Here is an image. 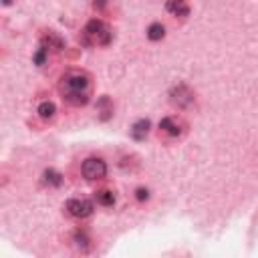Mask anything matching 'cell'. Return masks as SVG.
<instances>
[{
  "label": "cell",
  "mask_w": 258,
  "mask_h": 258,
  "mask_svg": "<svg viewBox=\"0 0 258 258\" xmlns=\"http://www.w3.org/2000/svg\"><path fill=\"white\" fill-rule=\"evenodd\" d=\"M36 113H39V117H41V119L49 121V119H52V117H54V113H57V107H54V103H52V101H43V103L39 105V109H36Z\"/></svg>",
  "instance_id": "cell-9"
},
{
  "label": "cell",
  "mask_w": 258,
  "mask_h": 258,
  "mask_svg": "<svg viewBox=\"0 0 258 258\" xmlns=\"http://www.w3.org/2000/svg\"><path fill=\"white\" fill-rule=\"evenodd\" d=\"M43 181L47 183V186H51V188H59L61 183H63V176L59 172H54V170H45Z\"/></svg>",
  "instance_id": "cell-11"
},
{
  "label": "cell",
  "mask_w": 258,
  "mask_h": 258,
  "mask_svg": "<svg viewBox=\"0 0 258 258\" xmlns=\"http://www.w3.org/2000/svg\"><path fill=\"white\" fill-rule=\"evenodd\" d=\"M2 2H4V6H8V4L12 2V0H2Z\"/></svg>",
  "instance_id": "cell-18"
},
{
  "label": "cell",
  "mask_w": 258,
  "mask_h": 258,
  "mask_svg": "<svg viewBox=\"0 0 258 258\" xmlns=\"http://www.w3.org/2000/svg\"><path fill=\"white\" fill-rule=\"evenodd\" d=\"M73 240H75V246L81 250V252H89V236H87V232H83V230H77L75 232V236H73Z\"/></svg>",
  "instance_id": "cell-14"
},
{
  "label": "cell",
  "mask_w": 258,
  "mask_h": 258,
  "mask_svg": "<svg viewBox=\"0 0 258 258\" xmlns=\"http://www.w3.org/2000/svg\"><path fill=\"white\" fill-rule=\"evenodd\" d=\"M105 174H107V165H105V161L101 157H89V159H85V163H83V176H85V180L95 181V180L105 178Z\"/></svg>",
  "instance_id": "cell-3"
},
{
  "label": "cell",
  "mask_w": 258,
  "mask_h": 258,
  "mask_svg": "<svg viewBox=\"0 0 258 258\" xmlns=\"http://www.w3.org/2000/svg\"><path fill=\"white\" fill-rule=\"evenodd\" d=\"M67 212L73 216V218H87L93 214V204H91L89 200H77V198H73L67 202Z\"/></svg>",
  "instance_id": "cell-4"
},
{
  "label": "cell",
  "mask_w": 258,
  "mask_h": 258,
  "mask_svg": "<svg viewBox=\"0 0 258 258\" xmlns=\"http://www.w3.org/2000/svg\"><path fill=\"white\" fill-rule=\"evenodd\" d=\"M113 39V32L103 21L99 18H93L89 21L85 30H83V43L85 45H97V47H107Z\"/></svg>",
  "instance_id": "cell-2"
},
{
  "label": "cell",
  "mask_w": 258,
  "mask_h": 258,
  "mask_svg": "<svg viewBox=\"0 0 258 258\" xmlns=\"http://www.w3.org/2000/svg\"><path fill=\"white\" fill-rule=\"evenodd\" d=\"M150 127H152L150 119H139V121H135V123L131 125V137H133L135 141H143V139L147 137V133H150Z\"/></svg>",
  "instance_id": "cell-8"
},
{
  "label": "cell",
  "mask_w": 258,
  "mask_h": 258,
  "mask_svg": "<svg viewBox=\"0 0 258 258\" xmlns=\"http://www.w3.org/2000/svg\"><path fill=\"white\" fill-rule=\"evenodd\" d=\"M194 101V95H192V91L186 87V85H180L172 91V103L178 105V107H188L190 103Z\"/></svg>",
  "instance_id": "cell-6"
},
{
  "label": "cell",
  "mask_w": 258,
  "mask_h": 258,
  "mask_svg": "<svg viewBox=\"0 0 258 258\" xmlns=\"http://www.w3.org/2000/svg\"><path fill=\"white\" fill-rule=\"evenodd\" d=\"M97 111L101 113L99 117H101L103 121H107L109 117L113 115V105H111V101H109V97H101V99L97 101Z\"/></svg>",
  "instance_id": "cell-10"
},
{
  "label": "cell",
  "mask_w": 258,
  "mask_h": 258,
  "mask_svg": "<svg viewBox=\"0 0 258 258\" xmlns=\"http://www.w3.org/2000/svg\"><path fill=\"white\" fill-rule=\"evenodd\" d=\"M165 36V26L161 23H154L147 26V39L150 41H161Z\"/></svg>",
  "instance_id": "cell-13"
},
{
  "label": "cell",
  "mask_w": 258,
  "mask_h": 258,
  "mask_svg": "<svg viewBox=\"0 0 258 258\" xmlns=\"http://www.w3.org/2000/svg\"><path fill=\"white\" fill-rule=\"evenodd\" d=\"M93 6H95L97 10H103V8H105V0H93Z\"/></svg>",
  "instance_id": "cell-17"
},
{
  "label": "cell",
  "mask_w": 258,
  "mask_h": 258,
  "mask_svg": "<svg viewBox=\"0 0 258 258\" xmlns=\"http://www.w3.org/2000/svg\"><path fill=\"white\" fill-rule=\"evenodd\" d=\"M165 10L174 16H180V18H186L190 14L188 0H168V2H165Z\"/></svg>",
  "instance_id": "cell-7"
},
{
  "label": "cell",
  "mask_w": 258,
  "mask_h": 258,
  "mask_svg": "<svg viewBox=\"0 0 258 258\" xmlns=\"http://www.w3.org/2000/svg\"><path fill=\"white\" fill-rule=\"evenodd\" d=\"M95 200L99 202L101 206H113L115 200H117V196H115V192H111V190H99V192L95 194Z\"/></svg>",
  "instance_id": "cell-12"
},
{
  "label": "cell",
  "mask_w": 258,
  "mask_h": 258,
  "mask_svg": "<svg viewBox=\"0 0 258 258\" xmlns=\"http://www.w3.org/2000/svg\"><path fill=\"white\" fill-rule=\"evenodd\" d=\"M47 57H49V47L43 43L39 49H36V52H34V57H32V61H34V65H45V61H47Z\"/></svg>",
  "instance_id": "cell-15"
},
{
  "label": "cell",
  "mask_w": 258,
  "mask_h": 258,
  "mask_svg": "<svg viewBox=\"0 0 258 258\" xmlns=\"http://www.w3.org/2000/svg\"><path fill=\"white\" fill-rule=\"evenodd\" d=\"M159 129L163 133H168L170 137H180L183 133V123L178 117H163L159 121Z\"/></svg>",
  "instance_id": "cell-5"
},
{
  "label": "cell",
  "mask_w": 258,
  "mask_h": 258,
  "mask_svg": "<svg viewBox=\"0 0 258 258\" xmlns=\"http://www.w3.org/2000/svg\"><path fill=\"white\" fill-rule=\"evenodd\" d=\"M135 198H137L139 202L150 200V190H147V188H137V190H135Z\"/></svg>",
  "instance_id": "cell-16"
},
{
  "label": "cell",
  "mask_w": 258,
  "mask_h": 258,
  "mask_svg": "<svg viewBox=\"0 0 258 258\" xmlns=\"http://www.w3.org/2000/svg\"><path fill=\"white\" fill-rule=\"evenodd\" d=\"M61 93L63 99L73 105L81 107L89 103V75L81 71H69L61 79Z\"/></svg>",
  "instance_id": "cell-1"
}]
</instances>
